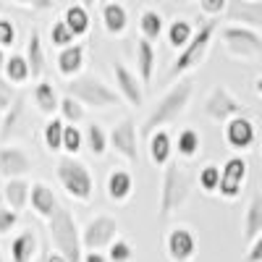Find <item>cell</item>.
Segmentation results:
<instances>
[{
  "label": "cell",
  "instance_id": "42",
  "mask_svg": "<svg viewBox=\"0 0 262 262\" xmlns=\"http://www.w3.org/2000/svg\"><path fill=\"white\" fill-rule=\"evenodd\" d=\"M13 45H16V27H13V21L0 16V50L13 48Z\"/></svg>",
  "mask_w": 262,
  "mask_h": 262
},
{
  "label": "cell",
  "instance_id": "41",
  "mask_svg": "<svg viewBox=\"0 0 262 262\" xmlns=\"http://www.w3.org/2000/svg\"><path fill=\"white\" fill-rule=\"evenodd\" d=\"M16 97H18V95H16V86H13L3 74H0V113H6L8 107L13 105Z\"/></svg>",
  "mask_w": 262,
  "mask_h": 262
},
{
  "label": "cell",
  "instance_id": "37",
  "mask_svg": "<svg viewBox=\"0 0 262 262\" xmlns=\"http://www.w3.org/2000/svg\"><path fill=\"white\" fill-rule=\"evenodd\" d=\"M86 147V139H84V131L74 123H66V134H63V155H71V158H79V152Z\"/></svg>",
  "mask_w": 262,
  "mask_h": 262
},
{
  "label": "cell",
  "instance_id": "21",
  "mask_svg": "<svg viewBox=\"0 0 262 262\" xmlns=\"http://www.w3.org/2000/svg\"><path fill=\"white\" fill-rule=\"evenodd\" d=\"M39 238L34 228H21L11 238V262H37L39 259Z\"/></svg>",
  "mask_w": 262,
  "mask_h": 262
},
{
  "label": "cell",
  "instance_id": "15",
  "mask_svg": "<svg viewBox=\"0 0 262 262\" xmlns=\"http://www.w3.org/2000/svg\"><path fill=\"white\" fill-rule=\"evenodd\" d=\"M34 163L29 158V152L18 144H0V176L8 179H27V173H32Z\"/></svg>",
  "mask_w": 262,
  "mask_h": 262
},
{
  "label": "cell",
  "instance_id": "30",
  "mask_svg": "<svg viewBox=\"0 0 262 262\" xmlns=\"http://www.w3.org/2000/svg\"><path fill=\"white\" fill-rule=\"evenodd\" d=\"M3 76L13 84V86H21L32 79V69H29V60L24 53H11L6 55V63H3Z\"/></svg>",
  "mask_w": 262,
  "mask_h": 262
},
{
  "label": "cell",
  "instance_id": "6",
  "mask_svg": "<svg viewBox=\"0 0 262 262\" xmlns=\"http://www.w3.org/2000/svg\"><path fill=\"white\" fill-rule=\"evenodd\" d=\"M66 95L76 97L84 107H92V111H111V107H118L123 102L116 86H107L102 79L84 74L66 84Z\"/></svg>",
  "mask_w": 262,
  "mask_h": 262
},
{
  "label": "cell",
  "instance_id": "45",
  "mask_svg": "<svg viewBox=\"0 0 262 262\" xmlns=\"http://www.w3.org/2000/svg\"><path fill=\"white\" fill-rule=\"evenodd\" d=\"M8 3H13L18 8H27V11H34V13H45V11L55 8V0H8Z\"/></svg>",
  "mask_w": 262,
  "mask_h": 262
},
{
  "label": "cell",
  "instance_id": "11",
  "mask_svg": "<svg viewBox=\"0 0 262 262\" xmlns=\"http://www.w3.org/2000/svg\"><path fill=\"white\" fill-rule=\"evenodd\" d=\"M165 257L168 262H194L196 257V233L179 223L165 233Z\"/></svg>",
  "mask_w": 262,
  "mask_h": 262
},
{
  "label": "cell",
  "instance_id": "16",
  "mask_svg": "<svg viewBox=\"0 0 262 262\" xmlns=\"http://www.w3.org/2000/svg\"><path fill=\"white\" fill-rule=\"evenodd\" d=\"M226 21L247 29H262V0H228Z\"/></svg>",
  "mask_w": 262,
  "mask_h": 262
},
{
  "label": "cell",
  "instance_id": "40",
  "mask_svg": "<svg viewBox=\"0 0 262 262\" xmlns=\"http://www.w3.org/2000/svg\"><path fill=\"white\" fill-rule=\"evenodd\" d=\"M131 257H134V247H131L128 238H116V242L107 247V259L111 262H131Z\"/></svg>",
  "mask_w": 262,
  "mask_h": 262
},
{
  "label": "cell",
  "instance_id": "8",
  "mask_svg": "<svg viewBox=\"0 0 262 262\" xmlns=\"http://www.w3.org/2000/svg\"><path fill=\"white\" fill-rule=\"evenodd\" d=\"M202 111H205V116L212 123H223L226 126L228 121H233L238 116H247L249 107L238 97H233V92L228 90L226 84H215L212 90L207 92L205 102H202Z\"/></svg>",
  "mask_w": 262,
  "mask_h": 262
},
{
  "label": "cell",
  "instance_id": "2",
  "mask_svg": "<svg viewBox=\"0 0 262 262\" xmlns=\"http://www.w3.org/2000/svg\"><path fill=\"white\" fill-rule=\"evenodd\" d=\"M196 179L189 176V170L173 160L168 168H163V179H160V196H158V212L163 217L176 215L181 207H186V202L191 200Z\"/></svg>",
  "mask_w": 262,
  "mask_h": 262
},
{
  "label": "cell",
  "instance_id": "31",
  "mask_svg": "<svg viewBox=\"0 0 262 262\" xmlns=\"http://www.w3.org/2000/svg\"><path fill=\"white\" fill-rule=\"evenodd\" d=\"M165 29H168V24H165V18H163V13L158 8H144L139 13V32H142L144 39L152 42V45L165 34Z\"/></svg>",
  "mask_w": 262,
  "mask_h": 262
},
{
  "label": "cell",
  "instance_id": "35",
  "mask_svg": "<svg viewBox=\"0 0 262 262\" xmlns=\"http://www.w3.org/2000/svg\"><path fill=\"white\" fill-rule=\"evenodd\" d=\"M63 134H66V121L60 116L48 118L42 126V144L48 152H63Z\"/></svg>",
  "mask_w": 262,
  "mask_h": 262
},
{
  "label": "cell",
  "instance_id": "26",
  "mask_svg": "<svg viewBox=\"0 0 262 262\" xmlns=\"http://www.w3.org/2000/svg\"><path fill=\"white\" fill-rule=\"evenodd\" d=\"M3 202L13 210V212H21L29 207V196H32V184L29 179H8L3 184Z\"/></svg>",
  "mask_w": 262,
  "mask_h": 262
},
{
  "label": "cell",
  "instance_id": "5",
  "mask_svg": "<svg viewBox=\"0 0 262 262\" xmlns=\"http://www.w3.org/2000/svg\"><path fill=\"white\" fill-rule=\"evenodd\" d=\"M48 233H50V247L63 254L69 262H81L84 259V244H81V231L79 223L69 207H60L53 221H48Z\"/></svg>",
  "mask_w": 262,
  "mask_h": 262
},
{
  "label": "cell",
  "instance_id": "12",
  "mask_svg": "<svg viewBox=\"0 0 262 262\" xmlns=\"http://www.w3.org/2000/svg\"><path fill=\"white\" fill-rule=\"evenodd\" d=\"M247 179H249V163H247V158H244V155L228 158V160L223 163L221 191H217V194H221L223 200H228V202L238 200V196H242V191H244Z\"/></svg>",
  "mask_w": 262,
  "mask_h": 262
},
{
  "label": "cell",
  "instance_id": "13",
  "mask_svg": "<svg viewBox=\"0 0 262 262\" xmlns=\"http://www.w3.org/2000/svg\"><path fill=\"white\" fill-rule=\"evenodd\" d=\"M113 81H116V92L121 95V100L128 105V107H142L144 102V84L139 79L137 71H131L126 63L121 60H113Z\"/></svg>",
  "mask_w": 262,
  "mask_h": 262
},
{
  "label": "cell",
  "instance_id": "18",
  "mask_svg": "<svg viewBox=\"0 0 262 262\" xmlns=\"http://www.w3.org/2000/svg\"><path fill=\"white\" fill-rule=\"evenodd\" d=\"M55 66H58V74H60L66 81L81 76L84 66H86V45H84V42H74L71 48L58 50Z\"/></svg>",
  "mask_w": 262,
  "mask_h": 262
},
{
  "label": "cell",
  "instance_id": "4",
  "mask_svg": "<svg viewBox=\"0 0 262 262\" xmlns=\"http://www.w3.org/2000/svg\"><path fill=\"white\" fill-rule=\"evenodd\" d=\"M55 179L60 184V189L66 191V196L79 205H90L92 196H95V176H92V168L86 165L79 158L71 155H63L55 163Z\"/></svg>",
  "mask_w": 262,
  "mask_h": 262
},
{
  "label": "cell",
  "instance_id": "54",
  "mask_svg": "<svg viewBox=\"0 0 262 262\" xmlns=\"http://www.w3.org/2000/svg\"><path fill=\"white\" fill-rule=\"evenodd\" d=\"M0 8H3V0H0Z\"/></svg>",
  "mask_w": 262,
  "mask_h": 262
},
{
  "label": "cell",
  "instance_id": "29",
  "mask_svg": "<svg viewBox=\"0 0 262 262\" xmlns=\"http://www.w3.org/2000/svg\"><path fill=\"white\" fill-rule=\"evenodd\" d=\"M60 18L66 21V27H69V29L74 32V37H76V39H81V37L90 34L92 16H90V8H86V6L74 3V6H69V8L63 11V16H60Z\"/></svg>",
  "mask_w": 262,
  "mask_h": 262
},
{
  "label": "cell",
  "instance_id": "33",
  "mask_svg": "<svg viewBox=\"0 0 262 262\" xmlns=\"http://www.w3.org/2000/svg\"><path fill=\"white\" fill-rule=\"evenodd\" d=\"M202 152V137H200V131L186 126L179 131V137H176V155L181 160H194L196 155Z\"/></svg>",
  "mask_w": 262,
  "mask_h": 262
},
{
  "label": "cell",
  "instance_id": "22",
  "mask_svg": "<svg viewBox=\"0 0 262 262\" xmlns=\"http://www.w3.org/2000/svg\"><path fill=\"white\" fill-rule=\"evenodd\" d=\"M100 21H102L105 34L123 37L126 29H128V11H126L123 3H118V0H107V3L100 6Z\"/></svg>",
  "mask_w": 262,
  "mask_h": 262
},
{
  "label": "cell",
  "instance_id": "32",
  "mask_svg": "<svg viewBox=\"0 0 262 262\" xmlns=\"http://www.w3.org/2000/svg\"><path fill=\"white\" fill-rule=\"evenodd\" d=\"M194 34H196V29L191 27L189 18H173L168 24V29H165V39H168V45L173 50H184L194 39Z\"/></svg>",
  "mask_w": 262,
  "mask_h": 262
},
{
  "label": "cell",
  "instance_id": "53",
  "mask_svg": "<svg viewBox=\"0 0 262 262\" xmlns=\"http://www.w3.org/2000/svg\"><path fill=\"white\" fill-rule=\"evenodd\" d=\"M102 3H107V0H100V6H102Z\"/></svg>",
  "mask_w": 262,
  "mask_h": 262
},
{
  "label": "cell",
  "instance_id": "28",
  "mask_svg": "<svg viewBox=\"0 0 262 262\" xmlns=\"http://www.w3.org/2000/svg\"><path fill=\"white\" fill-rule=\"evenodd\" d=\"M27 60H29V69H32V79H42V74H45L48 69V55H45V45H42V37L37 29L29 32L27 37Z\"/></svg>",
  "mask_w": 262,
  "mask_h": 262
},
{
  "label": "cell",
  "instance_id": "43",
  "mask_svg": "<svg viewBox=\"0 0 262 262\" xmlns=\"http://www.w3.org/2000/svg\"><path fill=\"white\" fill-rule=\"evenodd\" d=\"M18 217H21V212H13L11 207H3V210H0V236L13 233L16 226H18Z\"/></svg>",
  "mask_w": 262,
  "mask_h": 262
},
{
  "label": "cell",
  "instance_id": "47",
  "mask_svg": "<svg viewBox=\"0 0 262 262\" xmlns=\"http://www.w3.org/2000/svg\"><path fill=\"white\" fill-rule=\"evenodd\" d=\"M81 262H111V259H107V254H102V252H84Z\"/></svg>",
  "mask_w": 262,
  "mask_h": 262
},
{
  "label": "cell",
  "instance_id": "10",
  "mask_svg": "<svg viewBox=\"0 0 262 262\" xmlns=\"http://www.w3.org/2000/svg\"><path fill=\"white\" fill-rule=\"evenodd\" d=\"M111 147L118 158H123L131 165L139 160V128H137V121L131 116L121 118L111 128Z\"/></svg>",
  "mask_w": 262,
  "mask_h": 262
},
{
  "label": "cell",
  "instance_id": "34",
  "mask_svg": "<svg viewBox=\"0 0 262 262\" xmlns=\"http://www.w3.org/2000/svg\"><path fill=\"white\" fill-rule=\"evenodd\" d=\"M84 139H86V149L92 152L95 158H105L107 147H111V131L102 123H90L84 128Z\"/></svg>",
  "mask_w": 262,
  "mask_h": 262
},
{
  "label": "cell",
  "instance_id": "39",
  "mask_svg": "<svg viewBox=\"0 0 262 262\" xmlns=\"http://www.w3.org/2000/svg\"><path fill=\"white\" fill-rule=\"evenodd\" d=\"M50 42H53V48H71L74 42H76V37H74V32L66 27V21L63 18H58V21H53V27H50Z\"/></svg>",
  "mask_w": 262,
  "mask_h": 262
},
{
  "label": "cell",
  "instance_id": "48",
  "mask_svg": "<svg viewBox=\"0 0 262 262\" xmlns=\"http://www.w3.org/2000/svg\"><path fill=\"white\" fill-rule=\"evenodd\" d=\"M254 92H257V95H259V97H262V76H259V79H257V81H254Z\"/></svg>",
  "mask_w": 262,
  "mask_h": 262
},
{
  "label": "cell",
  "instance_id": "38",
  "mask_svg": "<svg viewBox=\"0 0 262 262\" xmlns=\"http://www.w3.org/2000/svg\"><path fill=\"white\" fill-rule=\"evenodd\" d=\"M58 116H60L66 123H74V126H79V123L84 121L86 111H84V105H81L76 97L66 95V97H60V111H58Z\"/></svg>",
  "mask_w": 262,
  "mask_h": 262
},
{
  "label": "cell",
  "instance_id": "44",
  "mask_svg": "<svg viewBox=\"0 0 262 262\" xmlns=\"http://www.w3.org/2000/svg\"><path fill=\"white\" fill-rule=\"evenodd\" d=\"M196 3H200V11H202L207 18L223 16L226 8H228V0H196Z\"/></svg>",
  "mask_w": 262,
  "mask_h": 262
},
{
  "label": "cell",
  "instance_id": "9",
  "mask_svg": "<svg viewBox=\"0 0 262 262\" xmlns=\"http://www.w3.org/2000/svg\"><path fill=\"white\" fill-rule=\"evenodd\" d=\"M121 223L111 212H97L90 223L81 228V244L86 252H102L118 238Z\"/></svg>",
  "mask_w": 262,
  "mask_h": 262
},
{
  "label": "cell",
  "instance_id": "7",
  "mask_svg": "<svg viewBox=\"0 0 262 262\" xmlns=\"http://www.w3.org/2000/svg\"><path fill=\"white\" fill-rule=\"evenodd\" d=\"M221 42L223 50L236 60H257L262 55V34L257 29L228 24L221 29Z\"/></svg>",
  "mask_w": 262,
  "mask_h": 262
},
{
  "label": "cell",
  "instance_id": "3",
  "mask_svg": "<svg viewBox=\"0 0 262 262\" xmlns=\"http://www.w3.org/2000/svg\"><path fill=\"white\" fill-rule=\"evenodd\" d=\"M215 34H217V18H207L205 24L196 29L194 39L173 58L170 69H168V81L176 84V81L186 79V74H191L194 69H200L207 58V53H210V48H212V42H215Z\"/></svg>",
  "mask_w": 262,
  "mask_h": 262
},
{
  "label": "cell",
  "instance_id": "14",
  "mask_svg": "<svg viewBox=\"0 0 262 262\" xmlns=\"http://www.w3.org/2000/svg\"><path fill=\"white\" fill-rule=\"evenodd\" d=\"M257 126H254V121L249 118V116H238V118H233V121H228L226 126H223V139H226V144L233 149V152H238V155H244V152H249L254 144H257Z\"/></svg>",
  "mask_w": 262,
  "mask_h": 262
},
{
  "label": "cell",
  "instance_id": "20",
  "mask_svg": "<svg viewBox=\"0 0 262 262\" xmlns=\"http://www.w3.org/2000/svg\"><path fill=\"white\" fill-rule=\"evenodd\" d=\"M173 152H176V139H173L168 131H155L147 139V158L155 168H168L173 163Z\"/></svg>",
  "mask_w": 262,
  "mask_h": 262
},
{
  "label": "cell",
  "instance_id": "23",
  "mask_svg": "<svg viewBox=\"0 0 262 262\" xmlns=\"http://www.w3.org/2000/svg\"><path fill=\"white\" fill-rule=\"evenodd\" d=\"M32 102H34V107H37L42 116L55 118L58 111H60V97H58L55 84H53V81H45V79H39V81L32 86Z\"/></svg>",
  "mask_w": 262,
  "mask_h": 262
},
{
  "label": "cell",
  "instance_id": "52",
  "mask_svg": "<svg viewBox=\"0 0 262 262\" xmlns=\"http://www.w3.org/2000/svg\"><path fill=\"white\" fill-rule=\"evenodd\" d=\"M0 262H6V257H3V247H0Z\"/></svg>",
  "mask_w": 262,
  "mask_h": 262
},
{
  "label": "cell",
  "instance_id": "55",
  "mask_svg": "<svg viewBox=\"0 0 262 262\" xmlns=\"http://www.w3.org/2000/svg\"><path fill=\"white\" fill-rule=\"evenodd\" d=\"M181 3H189V0H181Z\"/></svg>",
  "mask_w": 262,
  "mask_h": 262
},
{
  "label": "cell",
  "instance_id": "51",
  "mask_svg": "<svg viewBox=\"0 0 262 262\" xmlns=\"http://www.w3.org/2000/svg\"><path fill=\"white\" fill-rule=\"evenodd\" d=\"M3 207H8V205L3 202V194H0V210H3Z\"/></svg>",
  "mask_w": 262,
  "mask_h": 262
},
{
  "label": "cell",
  "instance_id": "50",
  "mask_svg": "<svg viewBox=\"0 0 262 262\" xmlns=\"http://www.w3.org/2000/svg\"><path fill=\"white\" fill-rule=\"evenodd\" d=\"M3 63H6V53L0 50V69H3Z\"/></svg>",
  "mask_w": 262,
  "mask_h": 262
},
{
  "label": "cell",
  "instance_id": "1",
  "mask_svg": "<svg viewBox=\"0 0 262 262\" xmlns=\"http://www.w3.org/2000/svg\"><path fill=\"white\" fill-rule=\"evenodd\" d=\"M191 97H194V81H191L189 76L181 79V81H176L155 105H152V111L147 113V118H144L142 126H139V137L149 139L155 131H163L165 126L176 123V121L189 111Z\"/></svg>",
  "mask_w": 262,
  "mask_h": 262
},
{
  "label": "cell",
  "instance_id": "49",
  "mask_svg": "<svg viewBox=\"0 0 262 262\" xmlns=\"http://www.w3.org/2000/svg\"><path fill=\"white\" fill-rule=\"evenodd\" d=\"M95 3H100V0H81V6H86V8H95Z\"/></svg>",
  "mask_w": 262,
  "mask_h": 262
},
{
  "label": "cell",
  "instance_id": "19",
  "mask_svg": "<svg viewBox=\"0 0 262 262\" xmlns=\"http://www.w3.org/2000/svg\"><path fill=\"white\" fill-rule=\"evenodd\" d=\"M105 194L113 205H126L134 196V176L126 168H113L105 179Z\"/></svg>",
  "mask_w": 262,
  "mask_h": 262
},
{
  "label": "cell",
  "instance_id": "17",
  "mask_svg": "<svg viewBox=\"0 0 262 262\" xmlns=\"http://www.w3.org/2000/svg\"><path fill=\"white\" fill-rule=\"evenodd\" d=\"M29 207L37 217H42V221H53L63 205L58 200V194L53 191V186L42 184V181H34L32 184V196H29Z\"/></svg>",
  "mask_w": 262,
  "mask_h": 262
},
{
  "label": "cell",
  "instance_id": "25",
  "mask_svg": "<svg viewBox=\"0 0 262 262\" xmlns=\"http://www.w3.org/2000/svg\"><path fill=\"white\" fill-rule=\"evenodd\" d=\"M27 118V100L24 97H16L13 105L3 113V121H0V144H8L16 134H21V123Z\"/></svg>",
  "mask_w": 262,
  "mask_h": 262
},
{
  "label": "cell",
  "instance_id": "24",
  "mask_svg": "<svg viewBox=\"0 0 262 262\" xmlns=\"http://www.w3.org/2000/svg\"><path fill=\"white\" fill-rule=\"evenodd\" d=\"M134 60H137V74H139L142 84L149 86L152 79H155V66H158L155 45H152L149 39L139 37V39H137V45H134Z\"/></svg>",
  "mask_w": 262,
  "mask_h": 262
},
{
  "label": "cell",
  "instance_id": "27",
  "mask_svg": "<svg viewBox=\"0 0 262 262\" xmlns=\"http://www.w3.org/2000/svg\"><path fill=\"white\" fill-rule=\"evenodd\" d=\"M242 233H244V242L252 244L254 238L262 233V191H254L249 196V205L244 210V226H242Z\"/></svg>",
  "mask_w": 262,
  "mask_h": 262
},
{
  "label": "cell",
  "instance_id": "46",
  "mask_svg": "<svg viewBox=\"0 0 262 262\" xmlns=\"http://www.w3.org/2000/svg\"><path fill=\"white\" fill-rule=\"evenodd\" d=\"M247 262H262V233L249 244V249H247Z\"/></svg>",
  "mask_w": 262,
  "mask_h": 262
},
{
  "label": "cell",
  "instance_id": "36",
  "mask_svg": "<svg viewBox=\"0 0 262 262\" xmlns=\"http://www.w3.org/2000/svg\"><path fill=\"white\" fill-rule=\"evenodd\" d=\"M221 176H223L221 165H215V163L202 165L200 173H196V189L202 194H217L221 191Z\"/></svg>",
  "mask_w": 262,
  "mask_h": 262
}]
</instances>
